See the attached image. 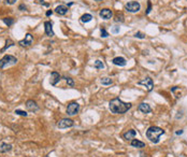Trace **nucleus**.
Masks as SVG:
<instances>
[{"label":"nucleus","instance_id":"21","mask_svg":"<svg viewBox=\"0 0 187 157\" xmlns=\"http://www.w3.org/2000/svg\"><path fill=\"white\" fill-rule=\"evenodd\" d=\"M94 67H95L96 69H98V70H101V69L104 68V64L101 61V60H96L95 64H94Z\"/></svg>","mask_w":187,"mask_h":157},{"label":"nucleus","instance_id":"16","mask_svg":"<svg viewBox=\"0 0 187 157\" xmlns=\"http://www.w3.org/2000/svg\"><path fill=\"white\" fill-rule=\"evenodd\" d=\"M55 12L59 15L67 14V12H68V7H66V5H58V7H56Z\"/></svg>","mask_w":187,"mask_h":157},{"label":"nucleus","instance_id":"8","mask_svg":"<svg viewBox=\"0 0 187 157\" xmlns=\"http://www.w3.org/2000/svg\"><path fill=\"white\" fill-rule=\"evenodd\" d=\"M32 42H34V37L30 34H26L25 39L20 40V42H18V44L24 47V46H29V45H31L32 44Z\"/></svg>","mask_w":187,"mask_h":157},{"label":"nucleus","instance_id":"35","mask_svg":"<svg viewBox=\"0 0 187 157\" xmlns=\"http://www.w3.org/2000/svg\"><path fill=\"white\" fill-rule=\"evenodd\" d=\"M96 1H102V0H96Z\"/></svg>","mask_w":187,"mask_h":157},{"label":"nucleus","instance_id":"34","mask_svg":"<svg viewBox=\"0 0 187 157\" xmlns=\"http://www.w3.org/2000/svg\"><path fill=\"white\" fill-rule=\"evenodd\" d=\"M175 133H176L177 136H178V135H182V133H183V130H182V129H181V130H177V131H176Z\"/></svg>","mask_w":187,"mask_h":157},{"label":"nucleus","instance_id":"29","mask_svg":"<svg viewBox=\"0 0 187 157\" xmlns=\"http://www.w3.org/2000/svg\"><path fill=\"white\" fill-rule=\"evenodd\" d=\"M111 32L112 34H118L119 32V27L118 26H113L112 29H111Z\"/></svg>","mask_w":187,"mask_h":157},{"label":"nucleus","instance_id":"9","mask_svg":"<svg viewBox=\"0 0 187 157\" xmlns=\"http://www.w3.org/2000/svg\"><path fill=\"white\" fill-rule=\"evenodd\" d=\"M138 110L140 112L144 113V114H148V113L152 112V108L149 107V104H147V103H145V102L140 103L138 107Z\"/></svg>","mask_w":187,"mask_h":157},{"label":"nucleus","instance_id":"2","mask_svg":"<svg viewBox=\"0 0 187 157\" xmlns=\"http://www.w3.org/2000/svg\"><path fill=\"white\" fill-rule=\"evenodd\" d=\"M165 135V130L163 128L157 127V126H151L146 130V138L152 143H158L160 140V137Z\"/></svg>","mask_w":187,"mask_h":157},{"label":"nucleus","instance_id":"33","mask_svg":"<svg viewBox=\"0 0 187 157\" xmlns=\"http://www.w3.org/2000/svg\"><path fill=\"white\" fill-rule=\"evenodd\" d=\"M52 14H53V11L52 10H49L47 12H46V16H51Z\"/></svg>","mask_w":187,"mask_h":157},{"label":"nucleus","instance_id":"6","mask_svg":"<svg viewBox=\"0 0 187 157\" xmlns=\"http://www.w3.org/2000/svg\"><path fill=\"white\" fill-rule=\"evenodd\" d=\"M74 125V121L71 118H63L57 123V127L60 129H66V128H70Z\"/></svg>","mask_w":187,"mask_h":157},{"label":"nucleus","instance_id":"15","mask_svg":"<svg viewBox=\"0 0 187 157\" xmlns=\"http://www.w3.org/2000/svg\"><path fill=\"white\" fill-rule=\"evenodd\" d=\"M112 63L115 66H119V67H124V66H126V64H127L126 59L124 58V57H115V58H113Z\"/></svg>","mask_w":187,"mask_h":157},{"label":"nucleus","instance_id":"32","mask_svg":"<svg viewBox=\"0 0 187 157\" xmlns=\"http://www.w3.org/2000/svg\"><path fill=\"white\" fill-rule=\"evenodd\" d=\"M18 10L25 11V10H26V5H20V7H18Z\"/></svg>","mask_w":187,"mask_h":157},{"label":"nucleus","instance_id":"23","mask_svg":"<svg viewBox=\"0 0 187 157\" xmlns=\"http://www.w3.org/2000/svg\"><path fill=\"white\" fill-rule=\"evenodd\" d=\"M2 20H3V23H5V25H8V26H12V25L14 24V20H13L12 17H5Z\"/></svg>","mask_w":187,"mask_h":157},{"label":"nucleus","instance_id":"19","mask_svg":"<svg viewBox=\"0 0 187 157\" xmlns=\"http://www.w3.org/2000/svg\"><path fill=\"white\" fill-rule=\"evenodd\" d=\"M92 20H93L92 14H84V15H82V17H81V22H82V23H88V22H90Z\"/></svg>","mask_w":187,"mask_h":157},{"label":"nucleus","instance_id":"4","mask_svg":"<svg viewBox=\"0 0 187 157\" xmlns=\"http://www.w3.org/2000/svg\"><path fill=\"white\" fill-rule=\"evenodd\" d=\"M125 9H126V11L130 12V13H137L141 9V5L139 3L138 1H130V2H128L127 5H125Z\"/></svg>","mask_w":187,"mask_h":157},{"label":"nucleus","instance_id":"13","mask_svg":"<svg viewBox=\"0 0 187 157\" xmlns=\"http://www.w3.org/2000/svg\"><path fill=\"white\" fill-rule=\"evenodd\" d=\"M26 107H27V109H28L29 111H31V112H37V111L39 110L38 104H37L36 101H34V100H27Z\"/></svg>","mask_w":187,"mask_h":157},{"label":"nucleus","instance_id":"7","mask_svg":"<svg viewBox=\"0 0 187 157\" xmlns=\"http://www.w3.org/2000/svg\"><path fill=\"white\" fill-rule=\"evenodd\" d=\"M139 85H144L146 89H147V92H152L153 87H154V82H153V78H149V77H146L145 78H143L141 81H139L138 82Z\"/></svg>","mask_w":187,"mask_h":157},{"label":"nucleus","instance_id":"11","mask_svg":"<svg viewBox=\"0 0 187 157\" xmlns=\"http://www.w3.org/2000/svg\"><path fill=\"white\" fill-rule=\"evenodd\" d=\"M136 136H137V131L133 130V129H129L127 133H125L123 135V138L126 141H131L136 138Z\"/></svg>","mask_w":187,"mask_h":157},{"label":"nucleus","instance_id":"36","mask_svg":"<svg viewBox=\"0 0 187 157\" xmlns=\"http://www.w3.org/2000/svg\"><path fill=\"white\" fill-rule=\"evenodd\" d=\"M46 157H47V156H46Z\"/></svg>","mask_w":187,"mask_h":157},{"label":"nucleus","instance_id":"5","mask_svg":"<svg viewBox=\"0 0 187 157\" xmlns=\"http://www.w3.org/2000/svg\"><path fill=\"white\" fill-rule=\"evenodd\" d=\"M80 111V104L78 102H71L68 104L67 107V114L72 116V115H76Z\"/></svg>","mask_w":187,"mask_h":157},{"label":"nucleus","instance_id":"20","mask_svg":"<svg viewBox=\"0 0 187 157\" xmlns=\"http://www.w3.org/2000/svg\"><path fill=\"white\" fill-rule=\"evenodd\" d=\"M100 82H101L102 85H111V84L113 83V80L111 78H102Z\"/></svg>","mask_w":187,"mask_h":157},{"label":"nucleus","instance_id":"10","mask_svg":"<svg viewBox=\"0 0 187 157\" xmlns=\"http://www.w3.org/2000/svg\"><path fill=\"white\" fill-rule=\"evenodd\" d=\"M60 80H61V77H60V74H59L58 72H55L54 71V72H52V73H51V78H49L51 85L55 86V85L58 83Z\"/></svg>","mask_w":187,"mask_h":157},{"label":"nucleus","instance_id":"25","mask_svg":"<svg viewBox=\"0 0 187 157\" xmlns=\"http://www.w3.org/2000/svg\"><path fill=\"white\" fill-rule=\"evenodd\" d=\"M100 34H101V37H102V38H108L109 37V32L104 29V28H101V30H100Z\"/></svg>","mask_w":187,"mask_h":157},{"label":"nucleus","instance_id":"27","mask_svg":"<svg viewBox=\"0 0 187 157\" xmlns=\"http://www.w3.org/2000/svg\"><path fill=\"white\" fill-rule=\"evenodd\" d=\"M66 78V81H67V84L69 85V86H71V87H73L74 86V81L72 80L71 78Z\"/></svg>","mask_w":187,"mask_h":157},{"label":"nucleus","instance_id":"18","mask_svg":"<svg viewBox=\"0 0 187 157\" xmlns=\"http://www.w3.org/2000/svg\"><path fill=\"white\" fill-rule=\"evenodd\" d=\"M12 150V145L8 143H1L0 144V153H8Z\"/></svg>","mask_w":187,"mask_h":157},{"label":"nucleus","instance_id":"26","mask_svg":"<svg viewBox=\"0 0 187 157\" xmlns=\"http://www.w3.org/2000/svg\"><path fill=\"white\" fill-rule=\"evenodd\" d=\"M134 37H136V38H139V39H145V34H143V32H140V31L136 32Z\"/></svg>","mask_w":187,"mask_h":157},{"label":"nucleus","instance_id":"28","mask_svg":"<svg viewBox=\"0 0 187 157\" xmlns=\"http://www.w3.org/2000/svg\"><path fill=\"white\" fill-rule=\"evenodd\" d=\"M15 113L17 114V115H22V116H27L28 114L27 112H25V111H22V110H15Z\"/></svg>","mask_w":187,"mask_h":157},{"label":"nucleus","instance_id":"30","mask_svg":"<svg viewBox=\"0 0 187 157\" xmlns=\"http://www.w3.org/2000/svg\"><path fill=\"white\" fill-rule=\"evenodd\" d=\"M151 10H152V2L148 0L147 1V9H146V14H149V12H151Z\"/></svg>","mask_w":187,"mask_h":157},{"label":"nucleus","instance_id":"24","mask_svg":"<svg viewBox=\"0 0 187 157\" xmlns=\"http://www.w3.org/2000/svg\"><path fill=\"white\" fill-rule=\"evenodd\" d=\"M12 45H14V42H13V41H12L11 39H8V40H7V42H5V46L2 49H1V52H5V49H9V47H10V46H12Z\"/></svg>","mask_w":187,"mask_h":157},{"label":"nucleus","instance_id":"12","mask_svg":"<svg viewBox=\"0 0 187 157\" xmlns=\"http://www.w3.org/2000/svg\"><path fill=\"white\" fill-rule=\"evenodd\" d=\"M100 17H102L103 20H110L112 16H113V12L110 10V9H102L100 11Z\"/></svg>","mask_w":187,"mask_h":157},{"label":"nucleus","instance_id":"31","mask_svg":"<svg viewBox=\"0 0 187 157\" xmlns=\"http://www.w3.org/2000/svg\"><path fill=\"white\" fill-rule=\"evenodd\" d=\"M16 1H17V0H5V2H7L8 5H14Z\"/></svg>","mask_w":187,"mask_h":157},{"label":"nucleus","instance_id":"22","mask_svg":"<svg viewBox=\"0 0 187 157\" xmlns=\"http://www.w3.org/2000/svg\"><path fill=\"white\" fill-rule=\"evenodd\" d=\"M124 20H125V17H124L123 13H119L118 12L116 16H115V22H117V23H123Z\"/></svg>","mask_w":187,"mask_h":157},{"label":"nucleus","instance_id":"17","mask_svg":"<svg viewBox=\"0 0 187 157\" xmlns=\"http://www.w3.org/2000/svg\"><path fill=\"white\" fill-rule=\"evenodd\" d=\"M130 144H131V146L137 147V148H143V147H145V143L142 142V141H140V140H137V139L131 140Z\"/></svg>","mask_w":187,"mask_h":157},{"label":"nucleus","instance_id":"3","mask_svg":"<svg viewBox=\"0 0 187 157\" xmlns=\"http://www.w3.org/2000/svg\"><path fill=\"white\" fill-rule=\"evenodd\" d=\"M17 63V58L12 55H5L0 59V69H5V67H9Z\"/></svg>","mask_w":187,"mask_h":157},{"label":"nucleus","instance_id":"1","mask_svg":"<svg viewBox=\"0 0 187 157\" xmlns=\"http://www.w3.org/2000/svg\"><path fill=\"white\" fill-rule=\"evenodd\" d=\"M132 107L130 102H124L119 98H114L109 102V109L113 114H124Z\"/></svg>","mask_w":187,"mask_h":157},{"label":"nucleus","instance_id":"14","mask_svg":"<svg viewBox=\"0 0 187 157\" xmlns=\"http://www.w3.org/2000/svg\"><path fill=\"white\" fill-rule=\"evenodd\" d=\"M44 29L45 34L49 37H54V31H53V25L51 22H45L44 23Z\"/></svg>","mask_w":187,"mask_h":157}]
</instances>
